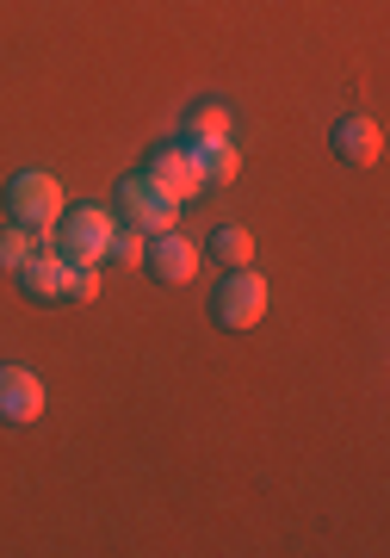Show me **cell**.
I'll use <instances>...</instances> for the list:
<instances>
[{
	"label": "cell",
	"instance_id": "6",
	"mask_svg": "<svg viewBox=\"0 0 390 558\" xmlns=\"http://www.w3.org/2000/svg\"><path fill=\"white\" fill-rule=\"evenodd\" d=\"M143 267H149L161 286H186V279L198 274V242H186L180 230H161V236H149V248H143Z\"/></svg>",
	"mask_w": 390,
	"mask_h": 558
},
{
	"label": "cell",
	"instance_id": "13",
	"mask_svg": "<svg viewBox=\"0 0 390 558\" xmlns=\"http://www.w3.org/2000/svg\"><path fill=\"white\" fill-rule=\"evenodd\" d=\"M205 255L223 260V267H254V236L242 230V223H223V230H211V242H205Z\"/></svg>",
	"mask_w": 390,
	"mask_h": 558
},
{
	"label": "cell",
	"instance_id": "8",
	"mask_svg": "<svg viewBox=\"0 0 390 558\" xmlns=\"http://www.w3.org/2000/svg\"><path fill=\"white\" fill-rule=\"evenodd\" d=\"M69 274H75V267H69L57 248H38V255L20 267V292L32 304H69Z\"/></svg>",
	"mask_w": 390,
	"mask_h": 558
},
{
	"label": "cell",
	"instance_id": "15",
	"mask_svg": "<svg viewBox=\"0 0 390 558\" xmlns=\"http://www.w3.org/2000/svg\"><path fill=\"white\" fill-rule=\"evenodd\" d=\"M87 299H99V267H75L69 274V304H87Z\"/></svg>",
	"mask_w": 390,
	"mask_h": 558
},
{
	"label": "cell",
	"instance_id": "7",
	"mask_svg": "<svg viewBox=\"0 0 390 558\" xmlns=\"http://www.w3.org/2000/svg\"><path fill=\"white\" fill-rule=\"evenodd\" d=\"M143 174L156 180V186H168V193H174L180 205L205 193V186H198V168H193V149H186V143H161V149H149Z\"/></svg>",
	"mask_w": 390,
	"mask_h": 558
},
{
	"label": "cell",
	"instance_id": "12",
	"mask_svg": "<svg viewBox=\"0 0 390 558\" xmlns=\"http://www.w3.org/2000/svg\"><path fill=\"white\" fill-rule=\"evenodd\" d=\"M38 248H50V230H25V223H7V230H0V274H20L25 260L38 255Z\"/></svg>",
	"mask_w": 390,
	"mask_h": 558
},
{
	"label": "cell",
	"instance_id": "3",
	"mask_svg": "<svg viewBox=\"0 0 390 558\" xmlns=\"http://www.w3.org/2000/svg\"><path fill=\"white\" fill-rule=\"evenodd\" d=\"M62 205H69V193H62V180L44 174V168H25V174L7 180V218L25 223V230H57Z\"/></svg>",
	"mask_w": 390,
	"mask_h": 558
},
{
	"label": "cell",
	"instance_id": "5",
	"mask_svg": "<svg viewBox=\"0 0 390 558\" xmlns=\"http://www.w3.org/2000/svg\"><path fill=\"white\" fill-rule=\"evenodd\" d=\"M329 149H334V161H348V168H371V161L385 156V124L366 119V112H348V119H334Z\"/></svg>",
	"mask_w": 390,
	"mask_h": 558
},
{
	"label": "cell",
	"instance_id": "9",
	"mask_svg": "<svg viewBox=\"0 0 390 558\" xmlns=\"http://www.w3.org/2000/svg\"><path fill=\"white\" fill-rule=\"evenodd\" d=\"M38 416H44V379L25 373V366H0V422L25 428V422H38Z\"/></svg>",
	"mask_w": 390,
	"mask_h": 558
},
{
	"label": "cell",
	"instance_id": "14",
	"mask_svg": "<svg viewBox=\"0 0 390 558\" xmlns=\"http://www.w3.org/2000/svg\"><path fill=\"white\" fill-rule=\"evenodd\" d=\"M143 248H149V236H143V230H131V223H118V236H112V248H106V260H112V267H143Z\"/></svg>",
	"mask_w": 390,
	"mask_h": 558
},
{
	"label": "cell",
	"instance_id": "11",
	"mask_svg": "<svg viewBox=\"0 0 390 558\" xmlns=\"http://www.w3.org/2000/svg\"><path fill=\"white\" fill-rule=\"evenodd\" d=\"M211 137H230V106H223V100L186 106V119H180V143H211Z\"/></svg>",
	"mask_w": 390,
	"mask_h": 558
},
{
	"label": "cell",
	"instance_id": "10",
	"mask_svg": "<svg viewBox=\"0 0 390 558\" xmlns=\"http://www.w3.org/2000/svg\"><path fill=\"white\" fill-rule=\"evenodd\" d=\"M193 149V168H198V186H230L242 174V149L230 137H211V143H186Z\"/></svg>",
	"mask_w": 390,
	"mask_h": 558
},
{
	"label": "cell",
	"instance_id": "1",
	"mask_svg": "<svg viewBox=\"0 0 390 558\" xmlns=\"http://www.w3.org/2000/svg\"><path fill=\"white\" fill-rule=\"evenodd\" d=\"M112 236H118V211L112 205H62L57 230H50V248H57L69 267H106Z\"/></svg>",
	"mask_w": 390,
	"mask_h": 558
},
{
	"label": "cell",
	"instance_id": "2",
	"mask_svg": "<svg viewBox=\"0 0 390 558\" xmlns=\"http://www.w3.org/2000/svg\"><path fill=\"white\" fill-rule=\"evenodd\" d=\"M118 223H131V230H143V236H161V230H174L180 223V199L168 193V186H156V180L143 174H124L118 180Z\"/></svg>",
	"mask_w": 390,
	"mask_h": 558
},
{
	"label": "cell",
	"instance_id": "4",
	"mask_svg": "<svg viewBox=\"0 0 390 558\" xmlns=\"http://www.w3.org/2000/svg\"><path fill=\"white\" fill-rule=\"evenodd\" d=\"M267 304H273V292H267V279H260V267H235L223 286H217V299H211V317L217 329H254V323L267 317Z\"/></svg>",
	"mask_w": 390,
	"mask_h": 558
}]
</instances>
